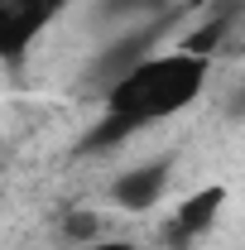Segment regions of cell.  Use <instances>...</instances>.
Instances as JSON below:
<instances>
[{
    "label": "cell",
    "mask_w": 245,
    "mask_h": 250,
    "mask_svg": "<svg viewBox=\"0 0 245 250\" xmlns=\"http://www.w3.org/2000/svg\"><path fill=\"white\" fill-rule=\"evenodd\" d=\"M207 77H212V58H202V53H187V48L149 53L140 67H130L106 92V111H116V116H125L135 125L168 121V116L187 111L202 96Z\"/></svg>",
    "instance_id": "obj_1"
},
{
    "label": "cell",
    "mask_w": 245,
    "mask_h": 250,
    "mask_svg": "<svg viewBox=\"0 0 245 250\" xmlns=\"http://www.w3.org/2000/svg\"><path fill=\"white\" fill-rule=\"evenodd\" d=\"M163 5L168 0H101L96 5V20H135V15H154Z\"/></svg>",
    "instance_id": "obj_6"
},
{
    "label": "cell",
    "mask_w": 245,
    "mask_h": 250,
    "mask_svg": "<svg viewBox=\"0 0 245 250\" xmlns=\"http://www.w3.org/2000/svg\"><path fill=\"white\" fill-rule=\"evenodd\" d=\"M221 212H226V188H197V192H187L183 202H178V212H173V221H168V250H187L192 241H202L207 231H212L216 221H221Z\"/></svg>",
    "instance_id": "obj_3"
},
{
    "label": "cell",
    "mask_w": 245,
    "mask_h": 250,
    "mask_svg": "<svg viewBox=\"0 0 245 250\" xmlns=\"http://www.w3.org/2000/svg\"><path fill=\"white\" fill-rule=\"evenodd\" d=\"M62 241H72V246H96L101 241V217L96 212H67L62 217Z\"/></svg>",
    "instance_id": "obj_5"
},
{
    "label": "cell",
    "mask_w": 245,
    "mask_h": 250,
    "mask_svg": "<svg viewBox=\"0 0 245 250\" xmlns=\"http://www.w3.org/2000/svg\"><path fill=\"white\" fill-rule=\"evenodd\" d=\"M87 250H135L130 241H96V246H87Z\"/></svg>",
    "instance_id": "obj_7"
},
{
    "label": "cell",
    "mask_w": 245,
    "mask_h": 250,
    "mask_svg": "<svg viewBox=\"0 0 245 250\" xmlns=\"http://www.w3.org/2000/svg\"><path fill=\"white\" fill-rule=\"evenodd\" d=\"M168 178H173L168 159L135 164V168H125L121 178L111 183V202H116L121 212H149L154 202H163V192H168Z\"/></svg>",
    "instance_id": "obj_4"
},
{
    "label": "cell",
    "mask_w": 245,
    "mask_h": 250,
    "mask_svg": "<svg viewBox=\"0 0 245 250\" xmlns=\"http://www.w3.org/2000/svg\"><path fill=\"white\" fill-rule=\"evenodd\" d=\"M72 0H0V48H5V62H15L29 53V43L48 29L67 10Z\"/></svg>",
    "instance_id": "obj_2"
}]
</instances>
